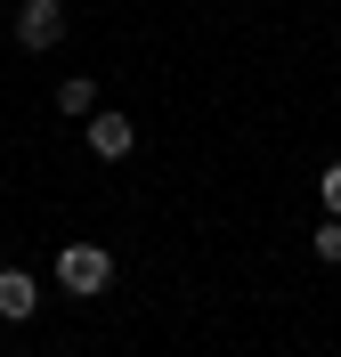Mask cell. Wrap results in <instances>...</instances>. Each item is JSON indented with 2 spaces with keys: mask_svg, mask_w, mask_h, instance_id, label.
<instances>
[{
  "mask_svg": "<svg viewBox=\"0 0 341 357\" xmlns=\"http://www.w3.org/2000/svg\"><path fill=\"white\" fill-rule=\"evenodd\" d=\"M57 284H66L73 301H98V292L114 284V252L106 244H66L57 252Z\"/></svg>",
  "mask_w": 341,
  "mask_h": 357,
  "instance_id": "cell-1",
  "label": "cell"
},
{
  "mask_svg": "<svg viewBox=\"0 0 341 357\" xmlns=\"http://www.w3.org/2000/svg\"><path fill=\"white\" fill-rule=\"evenodd\" d=\"M33 309H41V276H33V268H0V317L24 325Z\"/></svg>",
  "mask_w": 341,
  "mask_h": 357,
  "instance_id": "cell-4",
  "label": "cell"
},
{
  "mask_svg": "<svg viewBox=\"0 0 341 357\" xmlns=\"http://www.w3.org/2000/svg\"><path fill=\"white\" fill-rule=\"evenodd\" d=\"M82 146H90L98 162H122L138 146V130H130V114H114V106H98L90 122H82Z\"/></svg>",
  "mask_w": 341,
  "mask_h": 357,
  "instance_id": "cell-3",
  "label": "cell"
},
{
  "mask_svg": "<svg viewBox=\"0 0 341 357\" xmlns=\"http://www.w3.org/2000/svg\"><path fill=\"white\" fill-rule=\"evenodd\" d=\"M309 252H317L325 268H341V211H333V220H317V236H309Z\"/></svg>",
  "mask_w": 341,
  "mask_h": 357,
  "instance_id": "cell-6",
  "label": "cell"
},
{
  "mask_svg": "<svg viewBox=\"0 0 341 357\" xmlns=\"http://www.w3.org/2000/svg\"><path fill=\"white\" fill-rule=\"evenodd\" d=\"M66 41V0H17V49H57Z\"/></svg>",
  "mask_w": 341,
  "mask_h": 357,
  "instance_id": "cell-2",
  "label": "cell"
},
{
  "mask_svg": "<svg viewBox=\"0 0 341 357\" xmlns=\"http://www.w3.org/2000/svg\"><path fill=\"white\" fill-rule=\"evenodd\" d=\"M317 195H325V211H341V162H325V178H317Z\"/></svg>",
  "mask_w": 341,
  "mask_h": 357,
  "instance_id": "cell-7",
  "label": "cell"
},
{
  "mask_svg": "<svg viewBox=\"0 0 341 357\" xmlns=\"http://www.w3.org/2000/svg\"><path fill=\"white\" fill-rule=\"evenodd\" d=\"M57 106H66L73 122H90V114H98V82H90V73H73V82H57Z\"/></svg>",
  "mask_w": 341,
  "mask_h": 357,
  "instance_id": "cell-5",
  "label": "cell"
}]
</instances>
